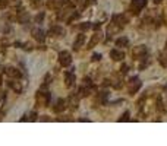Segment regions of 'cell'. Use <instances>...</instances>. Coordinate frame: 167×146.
<instances>
[{"mask_svg":"<svg viewBox=\"0 0 167 146\" xmlns=\"http://www.w3.org/2000/svg\"><path fill=\"white\" fill-rule=\"evenodd\" d=\"M97 3V0H87V3H85V6H93V5H95Z\"/></svg>","mask_w":167,"mask_h":146,"instance_id":"obj_31","label":"cell"},{"mask_svg":"<svg viewBox=\"0 0 167 146\" xmlns=\"http://www.w3.org/2000/svg\"><path fill=\"white\" fill-rule=\"evenodd\" d=\"M35 119H37V113H34V111H32V113L29 114V117H28V120H31V121H34Z\"/></svg>","mask_w":167,"mask_h":146,"instance_id":"obj_32","label":"cell"},{"mask_svg":"<svg viewBox=\"0 0 167 146\" xmlns=\"http://www.w3.org/2000/svg\"><path fill=\"white\" fill-rule=\"evenodd\" d=\"M43 3H44V0H29V5L32 7H40L43 6Z\"/></svg>","mask_w":167,"mask_h":146,"instance_id":"obj_25","label":"cell"},{"mask_svg":"<svg viewBox=\"0 0 167 146\" xmlns=\"http://www.w3.org/2000/svg\"><path fill=\"white\" fill-rule=\"evenodd\" d=\"M158 63H160L163 67H167V50L161 51L160 56H158Z\"/></svg>","mask_w":167,"mask_h":146,"instance_id":"obj_19","label":"cell"},{"mask_svg":"<svg viewBox=\"0 0 167 146\" xmlns=\"http://www.w3.org/2000/svg\"><path fill=\"white\" fill-rule=\"evenodd\" d=\"M32 37H34V40H35V41L43 42L44 38H46V34H44L43 29H34V31H32Z\"/></svg>","mask_w":167,"mask_h":146,"instance_id":"obj_15","label":"cell"},{"mask_svg":"<svg viewBox=\"0 0 167 146\" xmlns=\"http://www.w3.org/2000/svg\"><path fill=\"white\" fill-rule=\"evenodd\" d=\"M63 32H65V31H63V28L59 27V25H54V27L50 29V32H48V34H50L51 37H62Z\"/></svg>","mask_w":167,"mask_h":146,"instance_id":"obj_17","label":"cell"},{"mask_svg":"<svg viewBox=\"0 0 167 146\" xmlns=\"http://www.w3.org/2000/svg\"><path fill=\"white\" fill-rule=\"evenodd\" d=\"M66 101L65 100H57V102L54 104L53 107V111L54 113H62V111H65V108H66Z\"/></svg>","mask_w":167,"mask_h":146,"instance_id":"obj_13","label":"cell"},{"mask_svg":"<svg viewBox=\"0 0 167 146\" xmlns=\"http://www.w3.org/2000/svg\"><path fill=\"white\" fill-rule=\"evenodd\" d=\"M122 83H123V79H122V73L120 75H114L113 79H112V86L114 89H120L122 88Z\"/></svg>","mask_w":167,"mask_h":146,"instance_id":"obj_12","label":"cell"},{"mask_svg":"<svg viewBox=\"0 0 167 146\" xmlns=\"http://www.w3.org/2000/svg\"><path fill=\"white\" fill-rule=\"evenodd\" d=\"M84 42H85V35H84V34H79V35H78V37H76V40H75V42H74V50L75 51H78V50H79L81 47L84 46Z\"/></svg>","mask_w":167,"mask_h":146,"instance_id":"obj_10","label":"cell"},{"mask_svg":"<svg viewBox=\"0 0 167 146\" xmlns=\"http://www.w3.org/2000/svg\"><path fill=\"white\" fill-rule=\"evenodd\" d=\"M59 63L63 67L70 66V63H72V56H70V53L69 51H60L59 53Z\"/></svg>","mask_w":167,"mask_h":146,"instance_id":"obj_5","label":"cell"},{"mask_svg":"<svg viewBox=\"0 0 167 146\" xmlns=\"http://www.w3.org/2000/svg\"><path fill=\"white\" fill-rule=\"evenodd\" d=\"M79 95H76V93H74V95H70L69 98H67L66 101V105L69 107V108H72V110H75L76 107H78V104H79Z\"/></svg>","mask_w":167,"mask_h":146,"instance_id":"obj_7","label":"cell"},{"mask_svg":"<svg viewBox=\"0 0 167 146\" xmlns=\"http://www.w3.org/2000/svg\"><path fill=\"white\" fill-rule=\"evenodd\" d=\"M5 73H6L9 78H13V79H16V78H21V70H19V69H16V67H12V66L6 67Z\"/></svg>","mask_w":167,"mask_h":146,"instance_id":"obj_9","label":"cell"},{"mask_svg":"<svg viewBox=\"0 0 167 146\" xmlns=\"http://www.w3.org/2000/svg\"><path fill=\"white\" fill-rule=\"evenodd\" d=\"M161 2H163V0H154V3H155V5H158V3H161Z\"/></svg>","mask_w":167,"mask_h":146,"instance_id":"obj_36","label":"cell"},{"mask_svg":"<svg viewBox=\"0 0 167 146\" xmlns=\"http://www.w3.org/2000/svg\"><path fill=\"white\" fill-rule=\"evenodd\" d=\"M5 101H6V93H5V92H0V108L5 105Z\"/></svg>","mask_w":167,"mask_h":146,"instance_id":"obj_26","label":"cell"},{"mask_svg":"<svg viewBox=\"0 0 167 146\" xmlns=\"http://www.w3.org/2000/svg\"><path fill=\"white\" fill-rule=\"evenodd\" d=\"M127 70H129V66H127V64H123V66L120 67V73H122V75H126Z\"/></svg>","mask_w":167,"mask_h":146,"instance_id":"obj_28","label":"cell"},{"mask_svg":"<svg viewBox=\"0 0 167 146\" xmlns=\"http://www.w3.org/2000/svg\"><path fill=\"white\" fill-rule=\"evenodd\" d=\"M9 5V0H0V9H5Z\"/></svg>","mask_w":167,"mask_h":146,"instance_id":"obj_30","label":"cell"},{"mask_svg":"<svg viewBox=\"0 0 167 146\" xmlns=\"http://www.w3.org/2000/svg\"><path fill=\"white\" fill-rule=\"evenodd\" d=\"M3 117H5V113H3V111H2V110H0V121H2V120H3Z\"/></svg>","mask_w":167,"mask_h":146,"instance_id":"obj_35","label":"cell"},{"mask_svg":"<svg viewBox=\"0 0 167 146\" xmlns=\"http://www.w3.org/2000/svg\"><path fill=\"white\" fill-rule=\"evenodd\" d=\"M91 92H93V88L85 86V88H81V89H79V93H78V95H79L81 98H87V97H88V95H89Z\"/></svg>","mask_w":167,"mask_h":146,"instance_id":"obj_22","label":"cell"},{"mask_svg":"<svg viewBox=\"0 0 167 146\" xmlns=\"http://www.w3.org/2000/svg\"><path fill=\"white\" fill-rule=\"evenodd\" d=\"M107 98H108V93L104 91V92H100L98 95H97V104H106V101H107Z\"/></svg>","mask_w":167,"mask_h":146,"instance_id":"obj_21","label":"cell"},{"mask_svg":"<svg viewBox=\"0 0 167 146\" xmlns=\"http://www.w3.org/2000/svg\"><path fill=\"white\" fill-rule=\"evenodd\" d=\"M0 85H2V76H0Z\"/></svg>","mask_w":167,"mask_h":146,"instance_id":"obj_37","label":"cell"},{"mask_svg":"<svg viewBox=\"0 0 167 146\" xmlns=\"http://www.w3.org/2000/svg\"><path fill=\"white\" fill-rule=\"evenodd\" d=\"M7 86L10 88V89H13L15 92H18V93H19L21 91H22V85H21L18 80H13V78H12V79L7 82Z\"/></svg>","mask_w":167,"mask_h":146,"instance_id":"obj_14","label":"cell"},{"mask_svg":"<svg viewBox=\"0 0 167 146\" xmlns=\"http://www.w3.org/2000/svg\"><path fill=\"white\" fill-rule=\"evenodd\" d=\"M166 47H167V42H166Z\"/></svg>","mask_w":167,"mask_h":146,"instance_id":"obj_38","label":"cell"},{"mask_svg":"<svg viewBox=\"0 0 167 146\" xmlns=\"http://www.w3.org/2000/svg\"><path fill=\"white\" fill-rule=\"evenodd\" d=\"M69 0H51V2H48V7H60V6H63L65 3H67Z\"/></svg>","mask_w":167,"mask_h":146,"instance_id":"obj_20","label":"cell"},{"mask_svg":"<svg viewBox=\"0 0 167 146\" xmlns=\"http://www.w3.org/2000/svg\"><path fill=\"white\" fill-rule=\"evenodd\" d=\"M100 40H101V34L95 32L93 37H91L89 42H88V48H94V47H95L97 44H98V42H100Z\"/></svg>","mask_w":167,"mask_h":146,"instance_id":"obj_16","label":"cell"},{"mask_svg":"<svg viewBox=\"0 0 167 146\" xmlns=\"http://www.w3.org/2000/svg\"><path fill=\"white\" fill-rule=\"evenodd\" d=\"M127 120H129V111H126V113L123 114L120 119H119V121H127Z\"/></svg>","mask_w":167,"mask_h":146,"instance_id":"obj_29","label":"cell"},{"mask_svg":"<svg viewBox=\"0 0 167 146\" xmlns=\"http://www.w3.org/2000/svg\"><path fill=\"white\" fill-rule=\"evenodd\" d=\"M145 6H147V0H132V3H131V12L134 15H138Z\"/></svg>","mask_w":167,"mask_h":146,"instance_id":"obj_3","label":"cell"},{"mask_svg":"<svg viewBox=\"0 0 167 146\" xmlns=\"http://www.w3.org/2000/svg\"><path fill=\"white\" fill-rule=\"evenodd\" d=\"M100 27H101L100 22H95V25H93V28L95 29V31H98V29H100Z\"/></svg>","mask_w":167,"mask_h":146,"instance_id":"obj_33","label":"cell"},{"mask_svg":"<svg viewBox=\"0 0 167 146\" xmlns=\"http://www.w3.org/2000/svg\"><path fill=\"white\" fill-rule=\"evenodd\" d=\"M44 19V13L43 12H40V13L35 16V24H41V20Z\"/></svg>","mask_w":167,"mask_h":146,"instance_id":"obj_27","label":"cell"},{"mask_svg":"<svg viewBox=\"0 0 167 146\" xmlns=\"http://www.w3.org/2000/svg\"><path fill=\"white\" fill-rule=\"evenodd\" d=\"M129 44V40H127L126 37H120V38H117L116 40V47H126Z\"/></svg>","mask_w":167,"mask_h":146,"instance_id":"obj_23","label":"cell"},{"mask_svg":"<svg viewBox=\"0 0 167 146\" xmlns=\"http://www.w3.org/2000/svg\"><path fill=\"white\" fill-rule=\"evenodd\" d=\"M18 20H19V24H28V20H29V15H28V12L21 10L19 13H18Z\"/></svg>","mask_w":167,"mask_h":146,"instance_id":"obj_18","label":"cell"},{"mask_svg":"<svg viewBox=\"0 0 167 146\" xmlns=\"http://www.w3.org/2000/svg\"><path fill=\"white\" fill-rule=\"evenodd\" d=\"M100 57H101L100 54H94V56H93V61H98V60H100Z\"/></svg>","mask_w":167,"mask_h":146,"instance_id":"obj_34","label":"cell"},{"mask_svg":"<svg viewBox=\"0 0 167 146\" xmlns=\"http://www.w3.org/2000/svg\"><path fill=\"white\" fill-rule=\"evenodd\" d=\"M50 101H51V97L47 91H38L37 95H35V102H37V107H48L50 105Z\"/></svg>","mask_w":167,"mask_h":146,"instance_id":"obj_1","label":"cell"},{"mask_svg":"<svg viewBox=\"0 0 167 146\" xmlns=\"http://www.w3.org/2000/svg\"><path fill=\"white\" fill-rule=\"evenodd\" d=\"M132 56H134L135 60L145 59V56H147V47H145V46H138V47H135L134 50H132Z\"/></svg>","mask_w":167,"mask_h":146,"instance_id":"obj_6","label":"cell"},{"mask_svg":"<svg viewBox=\"0 0 167 146\" xmlns=\"http://www.w3.org/2000/svg\"><path fill=\"white\" fill-rule=\"evenodd\" d=\"M89 28H93V25H91L89 22H82V24L79 25V29L82 31V32H84V31H88Z\"/></svg>","mask_w":167,"mask_h":146,"instance_id":"obj_24","label":"cell"},{"mask_svg":"<svg viewBox=\"0 0 167 146\" xmlns=\"http://www.w3.org/2000/svg\"><path fill=\"white\" fill-rule=\"evenodd\" d=\"M141 80L139 78H136V76H134V78H131L129 79V82L126 83V89H127V92L131 93V95H135V93L138 92L141 89Z\"/></svg>","mask_w":167,"mask_h":146,"instance_id":"obj_2","label":"cell"},{"mask_svg":"<svg viewBox=\"0 0 167 146\" xmlns=\"http://www.w3.org/2000/svg\"><path fill=\"white\" fill-rule=\"evenodd\" d=\"M110 57H112V60H114V61H120V60L125 59V53L120 51V50H112V51H110Z\"/></svg>","mask_w":167,"mask_h":146,"instance_id":"obj_11","label":"cell"},{"mask_svg":"<svg viewBox=\"0 0 167 146\" xmlns=\"http://www.w3.org/2000/svg\"><path fill=\"white\" fill-rule=\"evenodd\" d=\"M75 73H74V70H69V72H66L65 73V85H66L67 88H70L72 85L75 83Z\"/></svg>","mask_w":167,"mask_h":146,"instance_id":"obj_8","label":"cell"},{"mask_svg":"<svg viewBox=\"0 0 167 146\" xmlns=\"http://www.w3.org/2000/svg\"><path fill=\"white\" fill-rule=\"evenodd\" d=\"M112 22H113V24H116V25H117V27L120 28H125L127 25V24H129V18H127V16H125V15H113V18H112Z\"/></svg>","mask_w":167,"mask_h":146,"instance_id":"obj_4","label":"cell"}]
</instances>
